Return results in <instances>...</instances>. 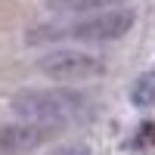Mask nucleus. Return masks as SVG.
<instances>
[{"instance_id":"1","label":"nucleus","mask_w":155,"mask_h":155,"mask_svg":"<svg viewBox=\"0 0 155 155\" xmlns=\"http://www.w3.org/2000/svg\"><path fill=\"white\" fill-rule=\"evenodd\" d=\"M9 109L19 121L62 130L84 112V96L71 93V90H19Z\"/></svg>"},{"instance_id":"2","label":"nucleus","mask_w":155,"mask_h":155,"mask_svg":"<svg viewBox=\"0 0 155 155\" xmlns=\"http://www.w3.org/2000/svg\"><path fill=\"white\" fill-rule=\"evenodd\" d=\"M37 71L50 81L62 84H81V81H96L106 74V62L87 50H53L44 59H37Z\"/></svg>"},{"instance_id":"3","label":"nucleus","mask_w":155,"mask_h":155,"mask_svg":"<svg viewBox=\"0 0 155 155\" xmlns=\"http://www.w3.org/2000/svg\"><path fill=\"white\" fill-rule=\"evenodd\" d=\"M134 22H137L134 9H106L74 22L71 28H65V37H74L84 44H112V41H121L134 28Z\"/></svg>"},{"instance_id":"4","label":"nucleus","mask_w":155,"mask_h":155,"mask_svg":"<svg viewBox=\"0 0 155 155\" xmlns=\"http://www.w3.org/2000/svg\"><path fill=\"white\" fill-rule=\"evenodd\" d=\"M59 130L53 127H41V124H28V121H12L0 127V152L6 155H28L47 146Z\"/></svg>"},{"instance_id":"5","label":"nucleus","mask_w":155,"mask_h":155,"mask_svg":"<svg viewBox=\"0 0 155 155\" xmlns=\"http://www.w3.org/2000/svg\"><path fill=\"white\" fill-rule=\"evenodd\" d=\"M124 0H47V9L53 12H106V9H121Z\"/></svg>"},{"instance_id":"6","label":"nucleus","mask_w":155,"mask_h":155,"mask_svg":"<svg viewBox=\"0 0 155 155\" xmlns=\"http://www.w3.org/2000/svg\"><path fill=\"white\" fill-rule=\"evenodd\" d=\"M130 102L137 109H155V65L137 74V81L130 84Z\"/></svg>"},{"instance_id":"7","label":"nucleus","mask_w":155,"mask_h":155,"mask_svg":"<svg viewBox=\"0 0 155 155\" xmlns=\"http://www.w3.org/2000/svg\"><path fill=\"white\" fill-rule=\"evenodd\" d=\"M124 149H130V152H149V149H155V124L143 121L137 127V134L124 143Z\"/></svg>"}]
</instances>
